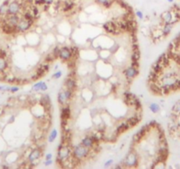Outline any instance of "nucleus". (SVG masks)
<instances>
[{
	"instance_id": "1",
	"label": "nucleus",
	"mask_w": 180,
	"mask_h": 169,
	"mask_svg": "<svg viewBox=\"0 0 180 169\" xmlns=\"http://www.w3.org/2000/svg\"><path fill=\"white\" fill-rule=\"evenodd\" d=\"M72 156V151L66 143H62L57 149V156L56 160L58 163H65L69 161L70 157Z\"/></svg>"
},
{
	"instance_id": "2",
	"label": "nucleus",
	"mask_w": 180,
	"mask_h": 169,
	"mask_svg": "<svg viewBox=\"0 0 180 169\" xmlns=\"http://www.w3.org/2000/svg\"><path fill=\"white\" fill-rule=\"evenodd\" d=\"M139 165V156L137 152L132 150L130 151L124 158L122 161L123 168H135Z\"/></svg>"
},
{
	"instance_id": "3",
	"label": "nucleus",
	"mask_w": 180,
	"mask_h": 169,
	"mask_svg": "<svg viewBox=\"0 0 180 169\" xmlns=\"http://www.w3.org/2000/svg\"><path fill=\"white\" fill-rule=\"evenodd\" d=\"M90 151L91 150L82 145L81 144H79V145H75L72 149V156L80 161V160L85 159L86 158H88L90 156Z\"/></svg>"
},
{
	"instance_id": "4",
	"label": "nucleus",
	"mask_w": 180,
	"mask_h": 169,
	"mask_svg": "<svg viewBox=\"0 0 180 169\" xmlns=\"http://www.w3.org/2000/svg\"><path fill=\"white\" fill-rule=\"evenodd\" d=\"M73 95H74V92L71 90H69L67 88L61 90L57 94V102L62 107L67 105L68 102L70 100H72Z\"/></svg>"
},
{
	"instance_id": "5",
	"label": "nucleus",
	"mask_w": 180,
	"mask_h": 169,
	"mask_svg": "<svg viewBox=\"0 0 180 169\" xmlns=\"http://www.w3.org/2000/svg\"><path fill=\"white\" fill-rule=\"evenodd\" d=\"M124 101L125 103L128 106L133 107L135 109H141V103L140 101V100L135 96L134 93H124Z\"/></svg>"
},
{
	"instance_id": "6",
	"label": "nucleus",
	"mask_w": 180,
	"mask_h": 169,
	"mask_svg": "<svg viewBox=\"0 0 180 169\" xmlns=\"http://www.w3.org/2000/svg\"><path fill=\"white\" fill-rule=\"evenodd\" d=\"M34 21L27 20L21 16L20 21H19L18 25L16 26L17 33H26V32L29 31L30 28L32 27V26L34 25Z\"/></svg>"
},
{
	"instance_id": "7",
	"label": "nucleus",
	"mask_w": 180,
	"mask_h": 169,
	"mask_svg": "<svg viewBox=\"0 0 180 169\" xmlns=\"http://www.w3.org/2000/svg\"><path fill=\"white\" fill-rule=\"evenodd\" d=\"M23 9V4L18 0H11L8 5V14L7 15H17L20 14Z\"/></svg>"
},
{
	"instance_id": "8",
	"label": "nucleus",
	"mask_w": 180,
	"mask_h": 169,
	"mask_svg": "<svg viewBox=\"0 0 180 169\" xmlns=\"http://www.w3.org/2000/svg\"><path fill=\"white\" fill-rule=\"evenodd\" d=\"M42 157V149H41V147L34 148L28 154L27 163H29V164H34L35 162L39 161Z\"/></svg>"
},
{
	"instance_id": "9",
	"label": "nucleus",
	"mask_w": 180,
	"mask_h": 169,
	"mask_svg": "<svg viewBox=\"0 0 180 169\" xmlns=\"http://www.w3.org/2000/svg\"><path fill=\"white\" fill-rule=\"evenodd\" d=\"M103 29L106 31V34H109V35H118L120 32V28L117 26V23L113 21L105 22L103 25Z\"/></svg>"
},
{
	"instance_id": "10",
	"label": "nucleus",
	"mask_w": 180,
	"mask_h": 169,
	"mask_svg": "<svg viewBox=\"0 0 180 169\" xmlns=\"http://www.w3.org/2000/svg\"><path fill=\"white\" fill-rule=\"evenodd\" d=\"M58 57L64 62H68V61L71 60L73 57V53H72L71 48L67 47V46H63V47L60 48Z\"/></svg>"
},
{
	"instance_id": "11",
	"label": "nucleus",
	"mask_w": 180,
	"mask_h": 169,
	"mask_svg": "<svg viewBox=\"0 0 180 169\" xmlns=\"http://www.w3.org/2000/svg\"><path fill=\"white\" fill-rule=\"evenodd\" d=\"M71 116V109L68 105L63 106L61 109V120H62V127H67L68 122Z\"/></svg>"
},
{
	"instance_id": "12",
	"label": "nucleus",
	"mask_w": 180,
	"mask_h": 169,
	"mask_svg": "<svg viewBox=\"0 0 180 169\" xmlns=\"http://www.w3.org/2000/svg\"><path fill=\"white\" fill-rule=\"evenodd\" d=\"M123 74L128 80H132L139 75V68L130 65L123 71Z\"/></svg>"
},
{
	"instance_id": "13",
	"label": "nucleus",
	"mask_w": 180,
	"mask_h": 169,
	"mask_svg": "<svg viewBox=\"0 0 180 169\" xmlns=\"http://www.w3.org/2000/svg\"><path fill=\"white\" fill-rule=\"evenodd\" d=\"M149 129V124L141 127V129L135 133V135H134V137H133V140H132L133 143H135V144L140 143V142L142 140V138L146 136V134L148 133Z\"/></svg>"
},
{
	"instance_id": "14",
	"label": "nucleus",
	"mask_w": 180,
	"mask_h": 169,
	"mask_svg": "<svg viewBox=\"0 0 180 169\" xmlns=\"http://www.w3.org/2000/svg\"><path fill=\"white\" fill-rule=\"evenodd\" d=\"M80 144L84 146H85L86 148L92 150L94 149L95 146L98 145V143L94 140V138L91 137V135H87L85 137H83L80 141Z\"/></svg>"
},
{
	"instance_id": "15",
	"label": "nucleus",
	"mask_w": 180,
	"mask_h": 169,
	"mask_svg": "<svg viewBox=\"0 0 180 169\" xmlns=\"http://www.w3.org/2000/svg\"><path fill=\"white\" fill-rule=\"evenodd\" d=\"M48 70H49V63L46 62V63H42L41 65H39V67L35 71V76L33 78V79H37L39 78L43 77L48 71Z\"/></svg>"
},
{
	"instance_id": "16",
	"label": "nucleus",
	"mask_w": 180,
	"mask_h": 169,
	"mask_svg": "<svg viewBox=\"0 0 180 169\" xmlns=\"http://www.w3.org/2000/svg\"><path fill=\"white\" fill-rule=\"evenodd\" d=\"M130 129V127L128 125L127 120H125V121H121V122L116 126V129H115V133H114V134H115L116 136L120 135V134L126 132V131H127L128 129Z\"/></svg>"
},
{
	"instance_id": "17",
	"label": "nucleus",
	"mask_w": 180,
	"mask_h": 169,
	"mask_svg": "<svg viewBox=\"0 0 180 169\" xmlns=\"http://www.w3.org/2000/svg\"><path fill=\"white\" fill-rule=\"evenodd\" d=\"M60 8L63 12H69L75 8V3L73 0H64L63 3H61Z\"/></svg>"
},
{
	"instance_id": "18",
	"label": "nucleus",
	"mask_w": 180,
	"mask_h": 169,
	"mask_svg": "<svg viewBox=\"0 0 180 169\" xmlns=\"http://www.w3.org/2000/svg\"><path fill=\"white\" fill-rule=\"evenodd\" d=\"M47 89H48V86L44 81H39V82H37V83H35V84L32 85L31 92H34V93L46 92V91H47Z\"/></svg>"
},
{
	"instance_id": "19",
	"label": "nucleus",
	"mask_w": 180,
	"mask_h": 169,
	"mask_svg": "<svg viewBox=\"0 0 180 169\" xmlns=\"http://www.w3.org/2000/svg\"><path fill=\"white\" fill-rule=\"evenodd\" d=\"M65 84V88H67L69 90H71L73 92H75L76 88H77V82H76V79L74 77H72L71 75H69L67 79L64 81Z\"/></svg>"
},
{
	"instance_id": "20",
	"label": "nucleus",
	"mask_w": 180,
	"mask_h": 169,
	"mask_svg": "<svg viewBox=\"0 0 180 169\" xmlns=\"http://www.w3.org/2000/svg\"><path fill=\"white\" fill-rule=\"evenodd\" d=\"M11 0H5L0 5V17H5L8 14V5Z\"/></svg>"
},
{
	"instance_id": "21",
	"label": "nucleus",
	"mask_w": 180,
	"mask_h": 169,
	"mask_svg": "<svg viewBox=\"0 0 180 169\" xmlns=\"http://www.w3.org/2000/svg\"><path fill=\"white\" fill-rule=\"evenodd\" d=\"M172 27H173V24H171V23H169V24H164L163 26V28H162V30H161L163 36V37L168 36V35L171 34V32L172 31Z\"/></svg>"
},
{
	"instance_id": "22",
	"label": "nucleus",
	"mask_w": 180,
	"mask_h": 169,
	"mask_svg": "<svg viewBox=\"0 0 180 169\" xmlns=\"http://www.w3.org/2000/svg\"><path fill=\"white\" fill-rule=\"evenodd\" d=\"M126 120H127V122H128L129 127L132 128V127L136 126V125L140 123L141 117H139L138 115H133V116H131V117H129V118H128V119H126Z\"/></svg>"
},
{
	"instance_id": "23",
	"label": "nucleus",
	"mask_w": 180,
	"mask_h": 169,
	"mask_svg": "<svg viewBox=\"0 0 180 169\" xmlns=\"http://www.w3.org/2000/svg\"><path fill=\"white\" fill-rule=\"evenodd\" d=\"M8 67H9V63H8L6 57H0V72L6 71Z\"/></svg>"
},
{
	"instance_id": "24",
	"label": "nucleus",
	"mask_w": 180,
	"mask_h": 169,
	"mask_svg": "<svg viewBox=\"0 0 180 169\" xmlns=\"http://www.w3.org/2000/svg\"><path fill=\"white\" fill-rule=\"evenodd\" d=\"M97 4H98L99 5L103 6L104 8H110L113 5L114 0H95Z\"/></svg>"
},
{
	"instance_id": "25",
	"label": "nucleus",
	"mask_w": 180,
	"mask_h": 169,
	"mask_svg": "<svg viewBox=\"0 0 180 169\" xmlns=\"http://www.w3.org/2000/svg\"><path fill=\"white\" fill-rule=\"evenodd\" d=\"M171 114L176 115V116H179L180 115V100L175 102V104L173 105L171 108Z\"/></svg>"
},
{
	"instance_id": "26",
	"label": "nucleus",
	"mask_w": 180,
	"mask_h": 169,
	"mask_svg": "<svg viewBox=\"0 0 180 169\" xmlns=\"http://www.w3.org/2000/svg\"><path fill=\"white\" fill-rule=\"evenodd\" d=\"M57 136H58V131H57V129H53L50 131V133H49V135H48V137H47L48 143H53V142L56 139Z\"/></svg>"
},
{
	"instance_id": "27",
	"label": "nucleus",
	"mask_w": 180,
	"mask_h": 169,
	"mask_svg": "<svg viewBox=\"0 0 180 169\" xmlns=\"http://www.w3.org/2000/svg\"><path fill=\"white\" fill-rule=\"evenodd\" d=\"M149 109L150 110L151 113H153V114H157L158 112L161 110V107H160L159 104L156 103V102H152V103H150L149 106Z\"/></svg>"
},
{
	"instance_id": "28",
	"label": "nucleus",
	"mask_w": 180,
	"mask_h": 169,
	"mask_svg": "<svg viewBox=\"0 0 180 169\" xmlns=\"http://www.w3.org/2000/svg\"><path fill=\"white\" fill-rule=\"evenodd\" d=\"M140 57H141V53H140V50H133V54L131 56V59L132 61L134 62H139L140 60Z\"/></svg>"
},
{
	"instance_id": "29",
	"label": "nucleus",
	"mask_w": 180,
	"mask_h": 169,
	"mask_svg": "<svg viewBox=\"0 0 180 169\" xmlns=\"http://www.w3.org/2000/svg\"><path fill=\"white\" fill-rule=\"evenodd\" d=\"M62 76H63V71L61 70H58V71H55V73L53 74L52 78L55 79H59L60 78H62Z\"/></svg>"
},
{
	"instance_id": "30",
	"label": "nucleus",
	"mask_w": 180,
	"mask_h": 169,
	"mask_svg": "<svg viewBox=\"0 0 180 169\" xmlns=\"http://www.w3.org/2000/svg\"><path fill=\"white\" fill-rule=\"evenodd\" d=\"M113 164V159H107V160L104 163V167H105V168H110Z\"/></svg>"
},
{
	"instance_id": "31",
	"label": "nucleus",
	"mask_w": 180,
	"mask_h": 169,
	"mask_svg": "<svg viewBox=\"0 0 180 169\" xmlns=\"http://www.w3.org/2000/svg\"><path fill=\"white\" fill-rule=\"evenodd\" d=\"M135 15H136V17L139 18L140 20H143V18H144V14H143V12H142L141 11H139V10L135 12Z\"/></svg>"
},
{
	"instance_id": "32",
	"label": "nucleus",
	"mask_w": 180,
	"mask_h": 169,
	"mask_svg": "<svg viewBox=\"0 0 180 169\" xmlns=\"http://www.w3.org/2000/svg\"><path fill=\"white\" fill-rule=\"evenodd\" d=\"M20 90V87L17 85H12L11 89H10V93H16Z\"/></svg>"
},
{
	"instance_id": "33",
	"label": "nucleus",
	"mask_w": 180,
	"mask_h": 169,
	"mask_svg": "<svg viewBox=\"0 0 180 169\" xmlns=\"http://www.w3.org/2000/svg\"><path fill=\"white\" fill-rule=\"evenodd\" d=\"M52 164H54V160H53V159H45L44 165H45L46 167H49V166H51Z\"/></svg>"
},
{
	"instance_id": "34",
	"label": "nucleus",
	"mask_w": 180,
	"mask_h": 169,
	"mask_svg": "<svg viewBox=\"0 0 180 169\" xmlns=\"http://www.w3.org/2000/svg\"><path fill=\"white\" fill-rule=\"evenodd\" d=\"M53 159V154L52 153H47V154H46L45 156V159Z\"/></svg>"
},
{
	"instance_id": "35",
	"label": "nucleus",
	"mask_w": 180,
	"mask_h": 169,
	"mask_svg": "<svg viewBox=\"0 0 180 169\" xmlns=\"http://www.w3.org/2000/svg\"><path fill=\"white\" fill-rule=\"evenodd\" d=\"M4 113V107H2V106H0V115H2Z\"/></svg>"
},
{
	"instance_id": "36",
	"label": "nucleus",
	"mask_w": 180,
	"mask_h": 169,
	"mask_svg": "<svg viewBox=\"0 0 180 169\" xmlns=\"http://www.w3.org/2000/svg\"><path fill=\"white\" fill-rule=\"evenodd\" d=\"M167 1H168L169 3H173V2H174V0H167Z\"/></svg>"
}]
</instances>
